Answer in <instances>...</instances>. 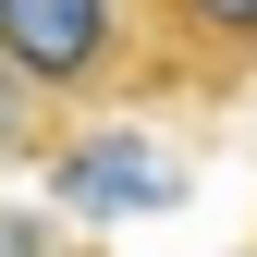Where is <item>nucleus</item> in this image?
Returning <instances> with one entry per match:
<instances>
[{
  "label": "nucleus",
  "mask_w": 257,
  "mask_h": 257,
  "mask_svg": "<svg viewBox=\"0 0 257 257\" xmlns=\"http://www.w3.org/2000/svg\"><path fill=\"white\" fill-rule=\"evenodd\" d=\"M0 61L37 98H147V0H0Z\"/></svg>",
  "instance_id": "1"
},
{
  "label": "nucleus",
  "mask_w": 257,
  "mask_h": 257,
  "mask_svg": "<svg viewBox=\"0 0 257 257\" xmlns=\"http://www.w3.org/2000/svg\"><path fill=\"white\" fill-rule=\"evenodd\" d=\"M257 74V0H147V86L233 98Z\"/></svg>",
  "instance_id": "2"
},
{
  "label": "nucleus",
  "mask_w": 257,
  "mask_h": 257,
  "mask_svg": "<svg viewBox=\"0 0 257 257\" xmlns=\"http://www.w3.org/2000/svg\"><path fill=\"white\" fill-rule=\"evenodd\" d=\"M25 110H37V86H25V74H13V61H0V159H13V147H25Z\"/></svg>",
  "instance_id": "3"
}]
</instances>
